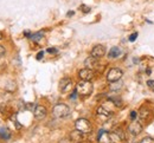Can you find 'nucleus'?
I'll use <instances>...</instances> for the list:
<instances>
[{
	"mask_svg": "<svg viewBox=\"0 0 154 143\" xmlns=\"http://www.w3.org/2000/svg\"><path fill=\"white\" fill-rule=\"evenodd\" d=\"M69 114H70V108L63 103H58L52 109V115L57 118H65L69 116Z\"/></svg>",
	"mask_w": 154,
	"mask_h": 143,
	"instance_id": "obj_1",
	"label": "nucleus"
},
{
	"mask_svg": "<svg viewBox=\"0 0 154 143\" xmlns=\"http://www.w3.org/2000/svg\"><path fill=\"white\" fill-rule=\"evenodd\" d=\"M93 90H94V86L89 81H81L76 85L77 94L81 96H89V95H91Z\"/></svg>",
	"mask_w": 154,
	"mask_h": 143,
	"instance_id": "obj_2",
	"label": "nucleus"
},
{
	"mask_svg": "<svg viewBox=\"0 0 154 143\" xmlns=\"http://www.w3.org/2000/svg\"><path fill=\"white\" fill-rule=\"evenodd\" d=\"M139 117H140L141 123L148 124L149 122H152V120L154 118V111L151 108H145V106H143V108L140 109Z\"/></svg>",
	"mask_w": 154,
	"mask_h": 143,
	"instance_id": "obj_3",
	"label": "nucleus"
},
{
	"mask_svg": "<svg viewBox=\"0 0 154 143\" xmlns=\"http://www.w3.org/2000/svg\"><path fill=\"white\" fill-rule=\"evenodd\" d=\"M75 128H76L78 131L83 133V134H90L91 130H93L91 123L89 122L88 120H85V118H79V120H77L76 123H75Z\"/></svg>",
	"mask_w": 154,
	"mask_h": 143,
	"instance_id": "obj_4",
	"label": "nucleus"
},
{
	"mask_svg": "<svg viewBox=\"0 0 154 143\" xmlns=\"http://www.w3.org/2000/svg\"><path fill=\"white\" fill-rule=\"evenodd\" d=\"M123 76V71L121 69H117V67H114V69H110L107 73V81L108 82H116V81H120L121 77Z\"/></svg>",
	"mask_w": 154,
	"mask_h": 143,
	"instance_id": "obj_5",
	"label": "nucleus"
},
{
	"mask_svg": "<svg viewBox=\"0 0 154 143\" xmlns=\"http://www.w3.org/2000/svg\"><path fill=\"white\" fill-rule=\"evenodd\" d=\"M94 76H95V72H94V70H91V69H82L79 72H78V77L82 79V81H91L93 78H94Z\"/></svg>",
	"mask_w": 154,
	"mask_h": 143,
	"instance_id": "obj_6",
	"label": "nucleus"
},
{
	"mask_svg": "<svg viewBox=\"0 0 154 143\" xmlns=\"http://www.w3.org/2000/svg\"><path fill=\"white\" fill-rule=\"evenodd\" d=\"M97 141H98V143H114L112 134H109V133H107L104 130H100L98 131Z\"/></svg>",
	"mask_w": 154,
	"mask_h": 143,
	"instance_id": "obj_7",
	"label": "nucleus"
},
{
	"mask_svg": "<svg viewBox=\"0 0 154 143\" xmlns=\"http://www.w3.org/2000/svg\"><path fill=\"white\" fill-rule=\"evenodd\" d=\"M143 127L141 125V122H132L128 125V133H131L133 136H136L139 134H141Z\"/></svg>",
	"mask_w": 154,
	"mask_h": 143,
	"instance_id": "obj_8",
	"label": "nucleus"
},
{
	"mask_svg": "<svg viewBox=\"0 0 154 143\" xmlns=\"http://www.w3.org/2000/svg\"><path fill=\"white\" fill-rule=\"evenodd\" d=\"M72 89V81L70 78H63L59 82V90L60 92H69Z\"/></svg>",
	"mask_w": 154,
	"mask_h": 143,
	"instance_id": "obj_9",
	"label": "nucleus"
},
{
	"mask_svg": "<svg viewBox=\"0 0 154 143\" xmlns=\"http://www.w3.org/2000/svg\"><path fill=\"white\" fill-rule=\"evenodd\" d=\"M46 114H48V110H46V108L43 106V105H37L36 109H35V111H33L35 118L38 120V121L44 120V118L46 117Z\"/></svg>",
	"mask_w": 154,
	"mask_h": 143,
	"instance_id": "obj_10",
	"label": "nucleus"
},
{
	"mask_svg": "<svg viewBox=\"0 0 154 143\" xmlns=\"http://www.w3.org/2000/svg\"><path fill=\"white\" fill-rule=\"evenodd\" d=\"M104 55H106V47H104L103 45H96V46H94V49L91 50V56L97 58V59L102 58Z\"/></svg>",
	"mask_w": 154,
	"mask_h": 143,
	"instance_id": "obj_11",
	"label": "nucleus"
},
{
	"mask_svg": "<svg viewBox=\"0 0 154 143\" xmlns=\"http://www.w3.org/2000/svg\"><path fill=\"white\" fill-rule=\"evenodd\" d=\"M84 65H85L87 69L94 70V69H96L97 65H98V59L95 58V57H93V56H90V57H88V58L84 61Z\"/></svg>",
	"mask_w": 154,
	"mask_h": 143,
	"instance_id": "obj_12",
	"label": "nucleus"
},
{
	"mask_svg": "<svg viewBox=\"0 0 154 143\" xmlns=\"http://www.w3.org/2000/svg\"><path fill=\"white\" fill-rule=\"evenodd\" d=\"M83 133H81V131H78V130H74V131H71V134H70V140L72 141V142H81L82 141V139H83Z\"/></svg>",
	"mask_w": 154,
	"mask_h": 143,
	"instance_id": "obj_13",
	"label": "nucleus"
},
{
	"mask_svg": "<svg viewBox=\"0 0 154 143\" xmlns=\"http://www.w3.org/2000/svg\"><path fill=\"white\" fill-rule=\"evenodd\" d=\"M121 53H122L121 49H120V47H117V46H114V47H112V49H110V51L108 52V57H109V58H112V59H115V58H117V57H120V56H121Z\"/></svg>",
	"mask_w": 154,
	"mask_h": 143,
	"instance_id": "obj_14",
	"label": "nucleus"
},
{
	"mask_svg": "<svg viewBox=\"0 0 154 143\" xmlns=\"http://www.w3.org/2000/svg\"><path fill=\"white\" fill-rule=\"evenodd\" d=\"M110 115H112V112H110L109 110H107L104 106H98V108H97V116H101V117L108 118Z\"/></svg>",
	"mask_w": 154,
	"mask_h": 143,
	"instance_id": "obj_15",
	"label": "nucleus"
},
{
	"mask_svg": "<svg viewBox=\"0 0 154 143\" xmlns=\"http://www.w3.org/2000/svg\"><path fill=\"white\" fill-rule=\"evenodd\" d=\"M122 85H123V83L121 82V81H116V82H112V84H110V86H109V89H110L112 91H117V90H120V89L122 88Z\"/></svg>",
	"mask_w": 154,
	"mask_h": 143,
	"instance_id": "obj_16",
	"label": "nucleus"
},
{
	"mask_svg": "<svg viewBox=\"0 0 154 143\" xmlns=\"http://www.w3.org/2000/svg\"><path fill=\"white\" fill-rule=\"evenodd\" d=\"M0 136L4 139V140H8L11 137V133L6 129V128H0Z\"/></svg>",
	"mask_w": 154,
	"mask_h": 143,
	"instance_id": "obj_17",
	"label": "nucleus"
},
{
	"mask_svg": "<svg viewBox=\"0 0 154 143\" xmlns=\"http://www.w3.org/2000/svg\"><path fill=\"white\" fill-rule=\"evenodd\" d=\"M43 37H44V34H43V32H37V33H35V34H32L30 39H31V40H33V41H36V43H37V41L40 40V39H42Z\"/></svg>",
	"mask_w": 154,
	"mask_h": 143,
	"instance_id": "obj_18",
	"label": "nucleus"
},
{
	"mask_svg": "<svg viewBox=\"0 0 154 143\" xmlns=\"http://www.w3.org/2000/svg\"><path fill=\"white\" fill-rule=\"evenodd\" d=\"M114 133H115L116 135H117V136H119V137H120L122 141L126 139V135H125V133H123V130H122L121 128H117V129H115V130H114Z\"/></svg>",
	"mask_w": 154,
	"mask_h": 143,
	"instance_id": "obj_19",
	"label": "nucleus"
},
{
	"mask_svg": "<svg viewBox=\"0 0 154 143\" xmlns=\"http://www.w3.org/2000/svg\"><path fill=\"white\" fill-rule=\"evenodd\" d=\"M36 106H37V105H36L35 103H25V109L29 110V111H35Z\"/></svg>",
	"mask_w": 154,
	"mask_h": 143,
	"instance_id": "obj_20",
	"label": "nucleus"
},
{
	"mask_svg": "<svg viewBox=\"0 0 154 143\" xmlns=\"http://www.w3.org/2000/svg\"><path fill=\"white\" fill-rule=\"evenodd\" d=\"M11 120L13 121V123H14V125H16L17 129H20V128H21V124H19V122H18V120H17V115H16V114H13V115L11 116Z\"/></svg>",
	"mask_w": 154,
	"mask_h": 143,
	"instance_id": "obj_21",
	"label": "nucleus"
},
{
	"mask_svg": "<svg viewBox=\"0 0 154 143\" xmlns=\"http://www.w3.org/2000/svg\"><path fill=\"white\" fill-rule=\"evenodd\" d=\"M79 10H81L83 13H89L91 8H90L89 6H85V5H81V6H79Z\"/></svg>",
	"mask_w": 154,
	"mask_h": 143,
	"instance_id": "obj_22",
	"label": "nucleus"
},
{
	"mask_svg": "<svg viewBox=\"0 0 154 143\" xmlns=\"http://www.w3.org/2000/svg\"><path fill=\"white\" fill-rule=\"evenodd\" d=\"M140 143H154V140L152 139V137H145V139L141 140V142Z\"/></svg>",
	"mask_w": 154,
	"mask_h": 143,
	"instance_id": "obj_23",
	"label": "nucleus"
},
{
	"mask_svg": "<svg viewBox=\"0 0 154 143\" xmlns=\"http://www.w3.org/2000/svg\"><path fill=\"white\" fill-rule=\"evenodd\" d=\"M136 37H137V33L136 32H134V33H132L131 36H129V41H135V39H136Z\"/></svg>",
	"mask_w": 154,
	"mask_h": 143,
	"instance_id": "obj_24",
	"label": "nucleus"
},
{
	"mask_svg": "<svg viewBox=\"0 0 154 143\" xmlns=\"http://www.w3.org/2000/svg\"><path fill=\"white\" fill-rule=\"evenodd\" d=\"M5 52H6V50H5V47L0 45V58H1V57H2L4 55H5Z\"/></svg>",
	"mask_w": 154,
	"mask_h": 143,
	"instance_id": "obj_25",
	"label": "nucleus"
},
{
	"mask_svg": "<svg viewBox=\"0 0 154 143\" xmlns=\"http://www.w3.org/2000/svg\"><path fill=\"white\" fill-rule=\"evenodd\" d=\"M43 56H44V51H40V52L37 53V57H36V58H37L38 61H40V59L43 58Z\"/></svg>",
	"mask_w": 154,
	"mask_h": 143,
	"instance_id": "obj_26",
	"label": "nucleus"
},
{
	"mask_svg": "<svg viewBox=\"0 0 154 143\" xmlns=\"http://www.w3.org/2000/svg\"><path fill=\"white\" fill-rule=\"evenodd\" d=\"M48 52H49V53H57L58 50L57 49H55V47H54V49L51 47V49H48Z\"/></svg>",
	"mask_w": 154,
	"mask_h": 143,
	"instance_id": "obj_27",
	"label": "nucleus"
},
{
	"mask_svg": "<svg viewBox=\"0 0 154 143\" xmlns=\"http://www.w3.org/2000/svg\"><path fill=\"white\" fill-rule=\"evenodd\" d=\"M136 116H137L136 111H132V112H131V120H133V121H134L135 118H136Z\"/></svg>",
	"mask_w": 154,
	"mask_h": 143,
	"instance_id": "obj_28",
	"label": "nucleus"
},
{
	"mask_svg": "<svg viewBox=\"0 0 154 143\" xmlns=\"http://www.w3.org/2000/svg\"><path fill=\"white\" fill-rule=\"evenodd\" d=\"M147 85L149 88H154V81H147Z\"/></svg>",
	"mask_w": 154,
	"mask_h": 143,
	"instance_id": "obj_29",
	"label": "nucleus"
},
{
	"mask_svg": "<svg viewBox=\"0 0 154 143\" xmlns=\"http://www.w3.org/2000/svg\"><path fill=\"white\" fill-rule=\"evenodd\" d=\"M76 96H77V91H74V92L71 94V96H70V98H71V100H75V98H76Z\"/></svg>",
	"mask_w": 154,
	"mask_h": 143,
	"instance_id": "obj_30",
	"label": "nucleus"
},
{
	"mask_svg": "<svg viewBox=\"0 0 154 143\" xmlns=\"http://www.w3.org/2000/svg\"><path fill=\"white\" fill-rule=\"evenodd\" d=\"M74 14H75V12H74V11H70V12H68V13H66V16H68V17H71V16H74Z\"/></svg>",
	"mask_w": 154,
	"mask_h": 143,
	"instance_id": "obj_31",
	"label": "nucleus"
},
{
	"mask_svg": "<svg viewBox=\"0 0 154 143\" xmlns=\"http://www.w3.org/2000/svg\"><path fill=\"white\" fill-rule=\"evenodd\" d=\"M78 143H89L88 141H81V142H78Z\"/></svg>",
	"mask_w": 154,
	"mask_h": 143,
	"instance_id": "obj_32",
	"label": "nucleus"
},
{
	"mask_svg": "<svg viewBox=\"0 0 154 143\" xmlns=\"http://www.w3.org/2000/svg\"><path fill=\"white\" fill-rule=\"evenodd\" d=\"M1 39H2V33L0 32V40H1Z\"/></svg>",
	"mask_w": 154,
	"mask_h": 143,
	"instance_id": "obj_33",
	"label": "nucleus"
},
{
	"mask_svg": "<svg viewBox=\"0 0 154 143\" xmlns=\"http://www.w3.org/2000/svg\"><path fill=\"white\" fill-rule=\"evenodd\" d=\"M133 143H139V142H133Z\"/></svg>",
	"mask_w": 154,
	"mask_h": 143,
	"instance_id": "obj_34",
	"label": "nucleus"
}]
</instances>
